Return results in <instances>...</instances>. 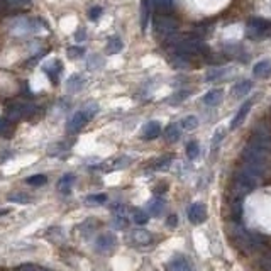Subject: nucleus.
<instances>
[{
	"mask_svg": "<svg viewBox=\"0 0 271 271\" xmlns=\"http://www.w3.org/2000/svg\"><path fill=\"white\" fill-rule=\"evenodd\" d=\"M2 2L9 7H16V9H29L32 6L31 0H2Z\"/></svg>",
	"mask_w": 271,
	"mask_h": 271,
	"instance_id": "cd10ccee",
	"label": "nucleus"
},
{
	"mask_svg": "<svg viewBox=\"0 0 271 271\" xmlns=\"http://www.w3.org/2000/svg\"><path fill=\"white\" fill-rule=\"evenodd\" d=\"M182 127L185 130H193L198 127V119L195 117V115H188V117H185L182 120Z\"/></svg>",
	"mask_w": 271,
	"mask_h": 271,
	"instance_id": "c85d7f7f",
	"label": "nucleus"
},
{
	"mask_svg": "<svg viewBox=\"0 0 271 271\" xmlns=\"http://www.w3.org/2000/svg\"><path fill=\"white\" fill-rule=\"evenodd\" d=\"M178 29V21L175 17L166 16V14H159V16L154 19V31H156L158 36L168 37L169 34H173Z\"/></svg>",
	"mask_w": 271,
	"mask_h": 271,
	"instance_id": "20e7f679",
	"label": "nucleus"
},
{
	"mask_svg": "<svg viewBox=\"0 0 271 271\" xmlns=\"http://www.w3.org/2000/svg\"><path fill=\"white\" fill-rule=\"evenodd\" d=\"M97 112H99V107H97L95 104H88V105H86V107L83 109V114H85L88 119L94 117V115H95Z\"/></svg>",
	"mask_w": 271,
	"mask_h": 271,
	"instance_id": "e433bc0d",
	"label": "nucleus"
},
{
	"mask_svg": "<svg viewBox=\"0 0 271 271\" xmlns=\"http://www.w3.org/2000/svg\"><path fill=\"white\" fill-rule=\"evenodd\" d=\"M88 117L83 114V110H80V112H76V114H73L70 117V120H68V124H66V130L68 132H78L80 129H83L85 125H86V122H88Z\"/></svg>",
	"mask_w": 271,
	"mask_h": 271,
	"instance_id": "9d476101",
	"label": "nucleus"
},
{
	"mask_svg": "<svg viewBox=\"0 0 271 271\" xmlns=\"http://www.w3.org/2000/svg\"><path fill=\"white\" fill-rule=\"evenodd\" d=\"M7 200L12 202V203H29L31 202V197H29L27 193H22V192H14L7 197Z\"/></svg>",
	"mask_w": 271,
	"mask_h": 271,
	"instance_id": "393cba45",
	"label": "nucleus"
},
{
	"mask_svg": "<svg viewBox=\"0 0 271 271\" xmlns=\"http://www.w3.org/2000/svg\"><path fill=\"white\" fill-rule=\"evenodd\" d=\"M46 182H48V178L44 175H32L26 180L27 185H32V187H42V185H46Z\"/></svg>",
	"mask_w": 271,
	"mask_h": 271,
	"instance_id": "c756f323",
	"label": "nucleus"
},
{
	"mask_svg": "<svg viewBox=\"0 0 271 271\" xmlns=\"http://www.w3.org/2000/svg\"><path fill=\"white\" fill-rule=\"evenodd\" d=\"M205 219H207V209L203 203L195 202L188 207V220L192 224H202V222H205Z\"/></svg>",
	"mask_w": 271,
	"mask_h": 271,
	"instance_id": "1a4fd4ad",
	"label": "nucleus"
},
{
	"mask_svg": "<svg viewBox=\"0 0 271 271\" xmlns=\"http://www.w3.org/2000/svg\"><path fill=\"white\" fill-rule=\"evenodd\" d=\"M161 132H163V129L158 120H149V122L144 124V127H143V138L148 139V141L156 139L158 136H161Z\"/></svg>",
	"mask_w": 271,
	"mask_h": 271,
	"instance_id": "f8f14e48",
	"label": "nucleus"
},
{
	"mask_svg": "<svg viewBox=\"0 0 271 271\" xmlns=\"http://www.w3.org/2000/svg\"><path fill=\"white\" fill-rule=\"evenodd\" d=\"M163 134H164V139H166L168 143H176L178 139H180V136H182L180 125H178V124H169L168 127L163 130Z\"/></svg>",
	"mask_w": 271,
	"mask_h": 271,
	"instance_id": "412c9836",
	"label": "nucleus"
},
{
	"mask_svg": "<svg viewBox=\"0 0 271 271\" xmlns=\"http://www.w3.org/2000/svg\"><path fill=\"white\" fill-rule=\"evenodd\" d=\"M222 99H224V90L222 88H215V90H210L209 94L203 95L202 102L207 105V107H215V105H219Z\"/></svg>",
	"mask_w": 271,
	"mask_h": 271,
	"instance_id": "ddd939ff",
	"label": "nucleus"
},
{
	"mask_svg": "<svg viewBox=\"0 0 271 271\" xmlns=\"http://www.w3.org/2000/svg\"><path fill=\"white\" fill-rule=\"evenodd\" d=\"M251 107H253V100H246L244 104L241 105V109L237 110V114L234 115V119L231 120V130H236L241 124L244 122L246 117H248Z\"/></svg>",
	"mask_w": 271,
	"mask_h": 271,
	"instance_id": "9b49d317",
	"label": "nucleus"
},
{
	"mask_svg": "<svg viewBox=\"0 0 271 271\" xmlns=\"http://www.w3.org/2000/svg\"><path fill=\"white\" fill-rule=\"evenodd\" d=\"M168 271H192V268H190V264H188V261L185 258L176 256V258H173L171 261H169Z\"/></svg>",
	"mask_w": 271,
	"mask_h": 271,
	"instance_id": "6ab92c4d",
	"label": "nucleus"
},
{
	"mask_svg": "<svg viewBox=\"0 0 271 271\" xmlns=\"http://www.w3.org/2000/svg\"><path fill=\"white\" fill-rule=\"evenodd\" d=\"M105 202H107V195L105 193H95V195H88L85 198L86 205H102Z\"/></svg>",
	"mask_w": 271,
	"mask_h": 271,
	"instance_id": "a878e982",
	"label": "nucleus"
},
{
	"mask_svg": "<svg viewBox=\"0 0 271 271\" xmlns=\"http://www.w3.org/2000/svg\"><path fill=\"white\" fill-rule=\"evenodd\" d=\"M129 222H130V214H129L127 207H124V205L114 207V210H112V225L115 227V229L125 231L129 227Z\"/></svg>",
	"mask_w": 271,
	"mask_h": 271,
	"instance_id": "423d86ee",
	"label": "nucleus"
},
{
	"mask_svg": "<svg viewBox=\"0 0 271 271\" xmlns=\"http://www.w3.org/2000/svg\"><path fill=\"white\" fill-rule=\"evenodd\" d=\"M169 164H171V158L166 156V158H163L161 161H159V163L156 164V168H158V169H166V168L169 166Z\"/></svg>",
	"mask_w": 271,
	"mask_h": 271,
	"instance_id": "58836bf2",
	"label": "nucleus"
},
{
	"mask_svg": "<svg viewBox=\"0 0 271 271\" xmlns=\"http://www.w3.org/2000/svg\"><path fill=\"white\" fill-rule=\"evenodd\" d=\"M198 154H200V148H198V143L192 141L187 144V156L190 159H195L198 158Z\"/></svg>",
	"mask_w": 271,
	"mask_h": 271,
	"instance_id": "7c9ffc66",
	"label": "nucleus"
},
{
	"mask_svg": "<svg viewBox=\"0 0 271 271\" xmlns=\"http://www.w3.org/2000/svg\"><path fill=\"white\" fill-rule=\"evenodd\" d=\"M225 73H229V70H225V68H219V70H212L209 71V75H207V80L212 81V80H215V78H220L222 75H225Z\"/></svg>",
	"mask_w": 271,
	"mask_h": 271,
	"instance_id": "f704fd0d",
	"label": "nucleus"
},
{
	"mask_svg": "<svg viewBox=\"0 0 271 271\" xmlns=\"http://www.w3.org/2000/svg\"><path fill=\"white\" fill-rule=\"evenodd\" d=\"M127 243L130 246H149L153 243V234L146 229H134L127 234Z\"/></svg>",
	"mask_w": 271,
	"mask_h": 271,
	"instance_id": "6e6552de",
	"label": "nucleus"
},
{
	"mask_svg": "<svg viewBox=\"0 0 271 271\" xmlns=\"http://www.w3.org/2000/svg\"><path fill=\"white\" fill-rule=\"evenodd\" d=\"M132 220H134L138 225H144V224H146V222L149 220V217H148V214H146L144 210L134 209V210H132Z\"/></svg>",
	"mask_w": 271,
	"mask_h": 271,
	"instance_id": "bb28decb",
	"label": "nucleus"
},
{
	"mask_svg": "<svg viewBox=\"0 0 271 271\" xmlns=\"http://www.w3.org/2000/svg\"><path fill=\"white\" fill-rule=\"evenodd\" d=\"M151 16V0H141V29L146 31Z\"/></svg>",
	"mask_w": 271,
	"mask_h": 271,
	"instance_id": "4be33fe9",
	"label": "nucleus"
},
{
	"mask_svg": "<svg viewBox=\"0 0 271 271\" xmlns=\"http://www.w3.org/2000/svg\"><path fill=\"white\" fill-rule=\"evenodd\" d=\"M9 127H11V125H9L7 120H0V134L6 132V130H9Z\"/></svg>",
	"mask_w": 271,
	"mask_h": 271,
	"instance_id": "ea45409f",
	"label": "nucleus"
},
{
	"mask_svg": "<svg viewBox=\"0 0 271 271\" xmlns=\"http://www.w3.org/2000/svg\"><path fill=\"white\" fill-rule=\"evenodd\" d=\"M243 166L263 178L271 158V132L264 124H258L243 149Z\"/></svg>",
	"mask_w": 271,
	"mask_h": 271,
	"instance_id": "f257e3e1",
	"label": "nucleus"
},
{
	"mask_svg": "<svg viewBox=\"0 0 271 271\" xmlns=\"http://www.w3.org/2000/svg\"><path fill=\"white\" fill-rule=\"evenodd\" d=\"M246 34L249 39H266L271 36V22L261 17L249 19L248 26H246Z\"/></svg>",
	"mask_w": 271,
	"mask_h": 271,
	"instance_id": "7ed1b4c3",
	"label": "nucleus"
},
{
	"mask_svg": "<svg viewBox=\"0 0 271 271\" xmlns=\"http://www.w3.org/2000/svg\"><path fill=\"white\" fill-rule=\"evenodd\" d=\"M269 73H271V61H268V60L256 63L253 68V75L258 76V78H264V76H268Z\"/></svg>",
	"mask_w": 271,
	"mask_h": 271,
	"instance_id": "aec40b11",
	"label": "nucleus"
},
{
	"mask_svg": "<svg viewBox=\"0 0 271 271\" xmlns=\"http://www.w3.org/2000/svg\"><path fill=\"white\" fill-rule=\"evenodd\" d=\"M176 224H178L176 215H169V219H168V225H169V227H175Z\"/></svg>",
	"mask_w": 271,
	"mask_h": 271,
	"instance_id": "a19ab883",
	"label": "nucleus"
},
{
	"mask_svg": "<svg viewBox=\"0 0 271 271\" xmlns=\"http://www.w3.org/2000/svg\"><path fill=\"white\" fill-rule=\"evenodd\" d=\"M151 2L154 4V7H156L158 11H161V12L169 11L171 6H173V0H151Z\"/></svg>",
	"mask_w": 271,
	"mask_h": 271,
	"instance_id": "473e14b6",
	"label": "nucleus"
},
{
	"mask_svg": "<svg viewBox=\"0 0 271 271\" xmlns=\"http://www.w3.org/2000/svg\"><path fill=\"white\" fill-rule=\"evenodd\" d=\"M115 248H117V237H115L114 234H110V232H107V234H102V236L97 237V241H95V249L99 251V253L109 254V253H112Z\"/></svg>",
	"mask_w": 271,
	"mask_h": 271,
	"instance_id": "0eeeda50",
	"label": "nucleus"
},
{
	"mask_svg": "<svg viewBox=\"0 0 271 271\" xmlns=\"http://www.w3.org/2000/svg\"><path fill=\"white\" fill-rule=\"evenodd\" d=\"M85 86V80L81 75H73L70 80L66 81V88L70 92H80Z\"/></svg>",
	"mask_w": 271,
	"mask_h": 271,
	"instance_id": "b1692460",
	"label": "nucleus"
},
{
	"mask_svg": "<svg viewBox=\"0 0 271 271\" xmlns=\"http://www.w3.org/2000/svg\"><path fill=\"white\" fill-rule=\"evenodd\" d=\"M12 31L16 32L17 36H26V34L37 31V24L32 21H17L16 26L12 27Z\"/></svg>",
	"mask_w": 271,
	"mask_h": 271,
	"instance_id": "4468645a",
	"label": "nucleus"
},
{
	"mask_svg": "<svg viewBox=\"0 0 271 271\" xmlns=\"http://www.w3.org/2000/svg\"><path fill=\"white\" fill-rule=\"evenodd\" d=\"M36 112V107L32 104H26V102H16L7 109V120H22L27 119Z\"/></svg>",
	"mask_w": 271,
	"mask_h": 271,
	"instance_id": "39448f33",
	"label": "nucleus"
},
{
	"mask_svg": "<svg viewBox=\"0 0 271 271\" xmlns=\"http://www.w3.org/2000/svg\"><path fill=\"white\" fill-rule=\"evenodd\" d=\"M76 182L75 175H71V173H68V175H63L60 178V182H58V190H60L61 193H70L71 188H73Z\"/></svg>",
	"mask_w": 271,
	"mask_h": 271,
	"instance_id": "a211bd4d",
	"label": "nucleus"
},
{
	"mask_svg": "<svg viewBox=\"0 0 271 271\" xmlns=\"http://www.w3.org/2000/svg\"><path fill=\"white\" fill-rule=\"evenodd\" d=\"M9 212H11V210H7V209H4V210H0V215H7V214H9Z\"/></svg>",
	"mask_w": 271,
	"mask_h": 271,
	"instance_id": "79ce46f5",
	"label": "nucleus"
},
{
	"mask_svg": "<svg viewBox=\"0 0 271 271\" xmlns=\"http://www.w3.org/2000/svg\"><path fill=\"white\" fill-rule=\"evenodd\" d=\"M16 271H50V269L42 268V266H39V264L26 263V264H21V266H17V269H16Z\"/></svg>",
	"mask_w": 271,
	"mask_h": 271,
	"instance_id": "72a5a7b5",
	"label": "nucleus"
},
{
	"mask_svg": "<svg viewBox=\"0 0 271 271\" xmlns=\"http://www.w3.org/2000/svg\"><path fill=\"white\" fill-rule=\"evenodd\" d=\"M222 138H224V130L219 129L214 136V139H212V151H214L215 148H219V143L222 141Z\"/></svg>",
	"mask_w": 271,
	"mask_h": 271,
	"instance_id": "4c0bfd02",
	"label": "nucleus"
},
{
	"mask_svg": "<svg viewBox=\"0 0 271 271\" xmlns=\"http://www.w3.org/2000/svg\"><path fill=\"white\" fill-rule=\"evenodd\" d=\"M124 50V42L119 36H110L107 44H105V53L107 55H117Z\"/></svg>",
	"mask_w": 271,
	"mask_h": 271,
	"instance_id": "dca6fc26",
	"label": "nucleus"
},
{
	"mask_svg": "<svg viewBox=\"0 0 271 271\" xmlns=\"http://www.w3.org/2000/svg\"><path fill=\"white\" fill-rule=\"evenodd\" d=\"M229 234L232 236V241L239 246L244 253H253L254 249L259 248V237L251 234L241 225H234L232 229L229 231Z\"/></svg>",
	"mask_w": 271,
	"mask_h": 271,
	"instance_id": "f03ea898",
	"label": "nucleus"
},
{
	"mask_svg": "<svg viewBox=\"0 0 271 271\" xmlns=\"http://www.w3.org/2000/svg\"><path fill=\"white\" fill-rule=\"evenodd\" d=\"M68 58L70 60H76V58H81L85 55V50L81 46H71V48H68Z\"/></svg>",
	"mask_w": 271,
	"mask_h": 271,
	"instance_id": "2f4dec72",
	"label": "nucleus"
},
{
	"mask_svg": "<svg viewBox=\"0 0 271 271\" xmlns=\"http://www.w3.org/2000/svg\"><path fill=\"white\" fill-rule=\"evenodd\" d=\"M0 271H6V269H0Z\"/></svg>",
	"mask_w": 271,
	"mask_h": 271,
	"instance_id": "37998d69",
	"label": "nucleus"
},
{
	"mask_svg": "<svg viewBox=\"0 0 271 271\" xmlns=\"http://www.w3.org/2000/svg\"><path fill=\"white\" fill-rule=\"evenodd\" d=\"M42 70L46 71L48 75H50V78L55 81H58V76L61 75V71H63V63L60 60H53V61H48L44 66H42Z\"/></svg>",
	"mask_w": 271,
	"mask_h": 271,
	"instance_id": "2eb2a0df",
	"label": "nucleus"
},
{
	"mask_svg": "<svg viewBox=\"0 0 271 271\" xmlns=\"http://www.w3.org/2000/svg\"><path fill=\"white\" fill-rule=\"evenodd\" d=\"M102 14H104V9L102 7H92L90 11H88V17H90V21H97V19H99Z\"/></svg>",
	"mask_w": 271,
	"mask_h": 271,
	"instance_id": "c9c22d12",
	"label": "nucleus"
},
{
	"mask_svg": "<svg viewBox=\"0 0 271 271\" xmlns=\"http://www.w3.org/2000/svg\"><path fill=\"white\" fill-rule=\"evenodd\" d=\"M251 88H253V81L251 80H241L239 83L234 85V88H232V95L236 97V99H241V97L248 95Z\"/></svg>",
	"mask_w": 271,
	"mask_h": 271,
	"instance_id": "f3484780",
	"label": "nucleus"
},
{
	"mask_svg": "<svg viewBox=\"0 0 271 271\" xmlns=\"http://www.w3.org/2000/svg\"><path fill=\"white\" fill-rule=\"evenodd\" d=\"M164 210V200L163 198H151V200L148 202V212L151 215H161Z\"/></svg>",
	"mask_w": 271,
	"mask_h": 271,
	"instance_id": "5701e85b",
	"label": "nucleus"
}]
</instances>
